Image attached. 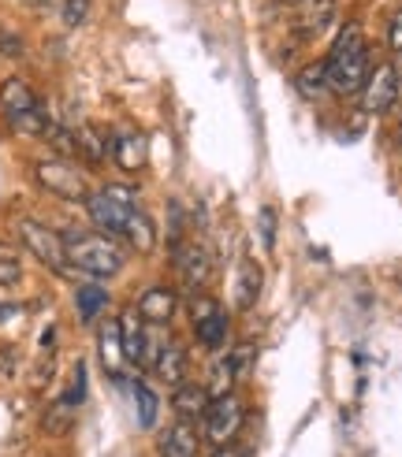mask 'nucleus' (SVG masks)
Returning a JSON list of instances; mask_svg holds the SVG:
<instances>
[{"label": "nucleus", "instance_id": "1", "mask_svg": "<svg viewBox=\"0 0 402 457\" xmlns=\"http://www.w3.org/2000/svg\"><path fill=\"white\" fill-rule=\"evenodd\" d=\"M373 71V60H369V41H365V30L357 22H347L339 30V37L331 41L328 49V60H324V75H328V86L331 94H362V86Z\"/></svg>", "mask_w": 402, "mask_h": 457}, {"label": "nucleus", "instance_id": "2", "mask_svg": "<svg viewBox=\"0 0 402 457\" xmlns=\"http://www.w3.org/2000/svg\"><path fill=\"white\" fill-rule=\"evenodd\" d=\"M67 245V264L82 276H94V279H112L123 271V249L116 238L108 235H94V231H71L63 235Z\"/></svg>", "mask_w": 402, "mask_h": 457}, {"label": "nucleus", "instance_id": "3", "mask_svg": "<svg viewBox=\"0 0 402 457\" xmlns=\"http://www.w3.org/2000/svg\"><path fill=\"white\" fill-rule=\"evenodd\" d=\"M0 112H4V120L15 134L45 138V130H49V116H45L38 94L22 79H8L4 86H0Z\"/></svg>", "mask_w": 402, "mask_h": 457}, {"label": "nucleus", "instance_id": "4", "mask_svg": "<svg viewBox=\"0 0 402 457\" xmlns=\"http://www.w3.org/2000/svg\"><path fill=\"white\" fill-rule=\"evenodd\" d=\"M15 231H19L22 249H30V253H34L45 268L60 271V276H63L67 268H71V264H67V245H63V235H60V231H53V227H45V223H38V220H19Z\"/></svg>", "mask_w": 402, "mask_h": 457}, {"label": "nucleus", "instance_id": "5", "mask_svg": "<svg viewBox=\"0 0 402 457\" xmlns=\"http://www.w3.org/2000/svg\"><path fill=\"white\" fill-rule=\"evenodd\" d=\"M34 179H38V187L49 190L53 197H63V201H86L89 197V182L71 160H60V156L56 160H38Z\"/></svg>", "mask_w": 402, "mask_h": 457}, {"label": "nucleus", "instance_id": "6", "mask_svg": "<svg viewBox=\"0 0 402 457\" xmlns=\"http://www.w3.org/2000/svg\"><path fill=\"white\" fill-rule=\"evenodd\" d=\"M201 424H205L201 439L213 443V446H228V443H235V436L246 424V409H242V402L235 395L213 398L209 409H205V417H201Z\"/></svg>", "mask_w": 402, "mask_h": 457}, {"label": "nucleus", "instance_id": "7", "mask_svg": "<svg viewBox=\"0 0 402 457\" xmlns=\"http://www.w3.org/2000/svg\"><path fill=\"white\" fill-rule=\"evenodd\" d=\"M190 324L205 350H220L223 342H228V312H223L220 302L209 298V294H197L190 302Z\"/></svg>", "mask_w": 402, "mask_h": 457}, {"label": "nucleus", "instance_id": "8", "mask_svg": "<svg viewBox=\"0 0 402 457\" xmlns=\"http://www.w3.org/2000/svg\"><path fill=\"white\" fill-rule=\"evenodd\" d=\"M138 209V204H123L116 197H108L105 190L101 194H89L86 197V212L94 220V227L108 238H123L127 235V223H130V212Z\"/></svg>", "mask_w": 402, "mask_h": 457}, {"label": "nucleus", "instance_id": "9", "mask_svg": "<svg viewBox=\"0 0 402 457\" xmlns=\"http://www.w3.org/2000/svg\"><path fill=\"white\" fill-rule=\"evenodd\" d=\"M398 89H402V79L395 71V63H376L369 71V79H365V86H362L365 112H376V116L380 112H388L398 101Z\"/></svg>", "mask_w": 402, "mask_h": 457}, {"label": "nucleus", "instance_id": "10", "mask_svg": "<svg viewBox=\"0 0 402 457\" xmlns=\"http://www.w3.org/2000/svg\"><path fill=\"white\" fill-rule=\"evenodd\" d=\"M179 276H183L190 287H205L213 276V257L205 245H194V242H175V253H172Z\"/></svg>", "mask_w": 402, "mask_h": 457}, {"label": "nucleus", "instance_id": "11", "mask_svg": "<svg viewBox=\"0 0 402 457\" xmlns=\"http://www.w3.org/2000/svg\"><path fill=\"white\" fill-rule=\"evenodd\" d=\"M156 453L161 457H201V436L190 420H175L161 431L156 439Z\"/></svg>", "mask_w": 402, "mask_h": 457}, {"label": "nucleus", "instance_id": "12", "mask_svg": "<svg viewBox=\"0 0 402 457\" xmlns=\"http://www.w3.org/2000/svg\"><path fill=\"white\" fill-rule=\"evenodd\" d=\"M120 342H123V357H127V364H149V335H146V320L134 312V309H127L123 316H120Z\"/></svg>", "mask_w": 402, "mask_h": 457}, {"label": "nucleus", "instance_id": "13", "mask_svg": "<svg viewBox=\"0 0 402 457\" xmlns=\"http://www.w3.org/2000/svg\"><path fill=\"white\" fill-rule=\"evenodd\" d=\"M149 156V142L142 130H120L112 134V160L123 168V171H138Z\"/></svg>", "mask_w": 402, "mask_h": 457}, {"label": "nucleus", "instance_id": "14", "mask_svg": "<svg viewBox=\"0 0 402 457\" xmlns=\"http://www.w3.org/2000/svg\"><path fill=\"white\" fill-rule=\"evenodd\" d=\"M175 309H179V298L168 287H149L138 298V305H134V312H138L146 324H172Z\"/></svg>", "mask_w": 402, "mask_h": 457}, {"label": "nucleus", "instance_id": "15", "mask_svg": "<svg viewBox=\"0 0 402 457\" xmlns=\"http://www.w3.org/2000/svg\"><path fill=\"white\" fill-rule=\"evenodd\" d=\"M209 391H205V383H179L175 386V395H172V409H175V420H190L197 424L201 417H205V409H209Z\"/></svg>", "mask_w": 402, "mask_h": 457}, {"label": "nucleus", "instance_id": "16", "mask_svg": "<svg viewBox=\"0 0 402 457\" xmlns=\"http://www.w3.org/2000/svg\"><path fill=\"white\" fill-rule=\"evenodd\" d=\"M187 369H190V361H187V350L179 346V342L164 338L161 346H156V357H153V372L161 376L164 383L179 386V383L187 379Z\"/></svg>", "mask_w": 402, "mask_h": 457}, {"label": "nucleus", "instance_id": "17", "mask_svg": "<svg viewBox=\"0 0 402 457\" xmlns=\"http://www.w3.org/2000/svg\"><path fill=\"white\" fill-rule=\"evenodd\" d=\"M97 350H101V364L112 379H120L127 369V357H123V342H120V320H105L101 324V338H97Z\"/></svg>", "mask_w": 402, "mask_h": 457}, {"label": "nucleus", "instance_id": "18", "mask_svg": "<svg viewBox=\"0 0 402 457\" xmlns=\"http://www.w3.org/2000/svg\"><path fill=\"white\" fill-rule=\"evenodd\" d=\"M112 149V138L97 127H79L75 130V156H82L86 164H101Z\"/></svg>", "mask_w": 402, "mask_h": 457}, {"label": "nucleus", "instance_id": "19", "mask_svg": "<svg viewBox=\"0 0 402 457\" xmlns=\"http://www.w3.org/2000/svg\"><path fill=\"white\" fill-rule=\"evenodd\" d=\"M75 309H79V320L82 324H94V320L108 309V290L101 283H82L75 290Z\"/></svg>", "mask_w": 402, "mask_h": 457}, {"label": "nucleus", "instance_id": "20", "mask_svg": "<svg viewBox=\"0 0 402 457\" xmlns=\"http://www.w3.org/2000/svg\"><path fill=\"white\" fill-rule=\"evenodd\" d=\"M295 89L306 97V101H321L324 94H331L328 86V75H324V63H309L295 75Z\"/></svg>", "mask_w": 402, "mask_h": 457}, {"label": "nucleus", "instance_id": "21", "mask_svg": "<svg viewBox=\"0 0 402 457\" xmlns=\"http://www.w3.org/2000/svg\"><path fill=\"white\" fill-rule=\"evenodd\" d=\"M242 372H239V364H235V357L228 353V357H220L216 364H213V376H209V383H205V391H209V398H223V395H235L231 386H235V379H239Z\"/></svg>", "mask_w": 402, "mask_h": 457}, {"label": "nucleus", "instance_id": "22", "mask_svg": "<svg viewBox=\"0 0 402 457\" xmlns=\"http://www.w3.org/2000/svg\"><path fill=\"white\" fill-rule=\"evenodd\" d=\"M138 253H149V249L156 245V227H153V220L142 212V209H134L130 212V223H127V235H123Z\"/></svg>", "mask_w": 402, "mask_h": 457}, {"label": "nucleus", "instance_id": "23", "mask_svg": "<svg viewBox=\"0 0 402 457\" xmlns=\"http://www.w3.org/2000/svg\"><path fill=\"white\" fill-rule=\"evenodd\" d=\"M261 294V268L254 261H242V271H239V309H250Z\"/></svg>", "mask_w": 402, "mask_h": 457}, {"label": "nucleus", "instance_id": "24", "mask_svg": "<svg viewBox=\"0 0 402 457\" xmlns=\"http://www.w3.org/2000/svg\"><path fill=\"white\" fill-rule=\"evenodd\" d=\"M22 279V257H19V249L8 245V242H0V287H15Z\"/></svg>", "mask_w": 402, "mask_h": 457}, {"label": "nucleus", "instance_id": "25", "mask_svg": "<svg viewBox=\"0 0 402 457\" xmlns=\"http://www.w3.org/2000/svg\"><path fill=\"white\" fill-rule=\"evenodd\" d=\"M130 391H134V405H138V424H142V428H153L161 402H156V395L149 391L146 383H130Z\"/></svg>", "mask_w": 402, "mask_h": 457}, {"label": "nucleus", "instance_id": "26", "mask_svg": "<svg viewBox=\"0 0 402 457\" xmlns=\"http://www.w3.org/2000/svg\"><path fill=\"white\" fill-rule=\"evenodd\" d=\"M331 12H335V0H317V8L302 15V30H306V34H313V30L321 34V30H324V22L331 19Z\"/></svg>", "mask_w": 402, "mask_h": 457}, {"label": "nucleus", "instance_id": "27", "mask_svg": "<svg viewBox=\"0 0 402 457\" xmlns=\"http://www.w3.org/2000/svg\"><path fill=\"white\" fill-rule=\"evenodd\" d=\"M63 402L71 405V409H79V405L86 402V364H82V361L75 364V376H71V391H63Z\"/></svg>", "mask_w": 402, "mask_h": 457}, {"label": "nucleus", "instance_id": "28", "mask_svg": "<svg viewBox=\"0 0 402 457\" xmlns=\"http://www.w3.org/2000/svg\"><path fill=\"white\" fill-rule=\"evenodd\" d=\"M67 420H71V405H67L63 398L45 413V431H63L67 428Z\"/></svg>", "mask_w": 402, "mask_h": 457}, {"label": "nucleus", "instance_id": "29", "mask_svg": "<svg viewBox=\"0 0 402 457\" xmlns=\"http://www.w3.org/2000/svg\"><path fill=\"white\" fill-rule=\"evenodd\" d=\"M89 15V0H63V22L67 27H79V22H86Z\"/></svg>", "mask_w": 402, "mask_h": 457}, {"label": "nucleus", "instance_id": "30", "mask_svg": "<svg viewBox=\"0 0 402 457\" xmlns=\"http://www.w3.org/2000/svg\"><path fill=\"white\" fill-rule=\"evenodd\" d=\"M388 49L395 56H402V12H395L391 22H388Z\"/></svg>", "mask_w": 402, "mask_h": 457}, {"label": "nucleus", "instance_id": "31", "mask_svg": "<svg viewBox=\"0 0 402 457\" xmlns=\"http://www.w3.org/2000/svg\"><path fill=\"white\" fill-rule=\"evenodd\" d=\"M105 194L123 201V204H138V194H134V187H120V182H112V187H105Z\"/></svg>", "mask_w": 402, "mask_h": 457}, {"label": "nucleus", "instance_id": "32", "mask_svg": "<svg viewBox=\"0 0 402 457\" xmlns=\"http://www.w3.org/2000/svg\"><path fill=\"white\" fill-rule=\"evenodd\" d=\"M0 53H8V56H19L22 53V45L15 34H0Z\"/></svg>", "mask_w": 402, "mask_h": 457}, {"label": "nucleus", "instance_id": "33", "mask_svg": "<svg viewBox=\"0 0 402 457\" xmlns=\"http://www.w3.org/2000/svg\"><path fill=\"white\" fill-rule=\"evenodd\" d=\"M209 457H246V450H242V446H235V443H228V446H216Z\"/></svg>", "mask_w": 402, "mask_h": 457}, {"label": "nucleus", "instance_id": "34", "mask_svg": "<svg viewBox=\"0 0 402 457\" xmlns=\"http://www.w3.org/2000/svg\"><path fill=\"white\" fill-rule=\"evenodd\" d=\"M283 4H302V0H283Z\"/></svg>", "mask_w": 402, "mask_h": 457}, {"label": "nucleus", "instance_id": "35", "mask_svg": "<svg viewBox=\"0 0 402 457\" xmlns=\"http://www.w3.org/2000/svg\"><path fill=\"white\" fill-rule=\"evenodd\" d=\"M398 101H402V89H398Z\"/></svg>", "mask_w": 402, "mask_h": 457}]
</instances>
